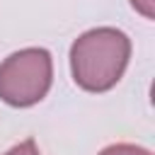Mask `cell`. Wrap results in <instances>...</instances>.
I'll list each match as a JSON object with an SVG mask.
<instances>
[{
	"mask_svg": "<svg viewBox=\"0 0 155 155\" xmlns=\"http://www.w3.org/2000/svg\"><path fill=\"white\" fill-rule=\"evenodd\" d=\"M99 155H150V150L138 148V145H131V143H116V145L104 148Z\"/></svg>",
	"mask_w": 155,
	"mask_h": 155,
	"instance_id": "3957f363",
	"label": "cell"
},
{
	"mask_svg": "<svg viewBox=\"0 0 155 155\" xmlns=\"http://www.w3.org/2000/svg\"><path fill=\"white\" fill-rule=\"evenodd\" d=\"M5 155H41L39 153V148H36V143L31 140V138H27V140H22V143H17L15 148H10Z\"/></svg>",
	"mask_w": 155,
	"mask_h": 155,
	"instance_id": "277c9868",
	"label": "cell"
},
{
	"mask_svg": "<svg viewBox=\"0 0 155 155\" xmlns=\"http://www.w3.org/2000/svg\"><path fill=\"white\" fill-rule=\"evenodd\" d=\"M133 10L140 12L145 19H153L155 17V0H131Z\"/></svg>",
	"mask_w": 155,
	"mask_h": 155,
	"instance_id": "5b68a950",
	"label": "cell"
},
{
	"mask_svg": "<svg viewBox=\"0 0 155 155\" xmlns=\"http://www.w3.org/2000/svg\"><path fill=\"white\" fill-rule=\"evenodd\" d=\"M131 56V39L114 27H97L80 34L70 46V73L78 87L87 92L111 90Z\"/></svg>",
	"mask_w": 155,
	"mask_h": 155,
	"instance_id": "6da1fadb",
	"label": "cell"
},
{
	"mask_svg": "<svg viewBox=\"0 0 155 155\" xmlns=\"http://www.w3.org/2000/svg\"><path fill=\"white\" fill-rule=\"evenodd\" d=\"M53 82V61L46 48H22L0 63V99L10 107L41 102Z\"/></svg>",
	"mask_w": 155,
	"mask_h": 155,
	"instance_id": "7a4b0ae2",
	"label": "cell"
}]
</instances>
